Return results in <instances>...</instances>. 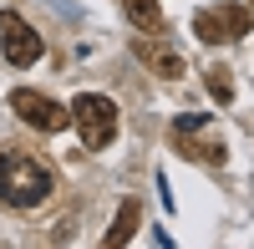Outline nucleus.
Masks as SVG:
<instances>
[{"mask_svg":"<svg viewBox=\"0 0 254 249\" xmlns=\"http://www.w3.org/2000/svg\"><path fill=\"white\" fill-rule=\"evenodd\" d=\"M0 51H5L10 66H36L46 46H41L36 26H31L20 10H0Z\"/></svg>","mask_w":254,"mask_h":249,"instance_id":"4","label":"nucleus"},{"mask_svg":"<svg viewBox=\"0 0 254 249\" xmlns=\"http://www.w3.org/2000/svg\"><path fill=\"white\" fill-rule=\"evenodd\" d=\"M249 5H254V0H249Z\"/></svg>","mask_w":254,"mask_h":249,"instance_id":"12","label":"nucleus"},{"mask_svg":"<svg viewBox=\"0 0 254 249\" xmlns=\"http://www.w3.org/2000/svg\"><path fill=\"white\" fill-rule=\"evenodd\" d=\"M193 36L203 41V46H224V41H229V26H224L219 10H193Z\"/></svg>","mask_w":254,"mask_h":249,"instance_id":"9","label":"nucleus"},{"mask_svg":"<svg viewBox=\"0 0 254 249\" xmlns=\"http://www.w3.org/2000/svg\"><path fill=\"white\" fill-rule=\"evenodd\" d=\"M51 188H56V178H51V168L41 158H31V153H15V148H5L0 153V203L5 209H41V203L51 198Z\"/></svg>","mask_w":254,"mask_h":249,"instance_id":"1","label":"nucleus"},{"mask_svg":"<svg viewBox=\"0 0 254 249\" xmlns=\"http://www.w3.org/2000/svg\"><path fill=\"white\" fill-rule=\"evenodd\" d=\"M203 81H208V92H214V102H234V71L229 66H208Z\"/></svg>","mask_w":254,"mask_h":249,"instance_id":"11","label":"nucleus"},{"mask_svg":"<svg viewBox=\"0 0 254 249\" xmlns=\"http://www.w3.org/2000/svg\"><path fill=\"white\" fill-rule=\"evenodd\" d=\"M10 112L26 122V127H36V132H61L71 122V107H61V102H51L46 92H31V87L10 92Z\"/></svg>","mask_w":254,"mask_h":249,"instance_id":"3","label":"nucleus"},{"mask_svg":"<svg viewBox=\"0 0 254 249\" xmlns=\"http://www.w3.org/2000/svg\"><path fill=\"white\" fill-rule=\"evenodd\" d=\"M219 15H224V26H229V41H244V36L254 31V15H249V5H224Z\"/></svg>","mask_w":254,"mask_h":249,"instance_id":"10","label":"nucleus"},{"mask_svg":"<svg viewBox=\"0 0 254 249\" xmlns=\"http://www.w3.org/2000/svg\"><path fill=\"white\" fill-rule=\"evenodd\" d=\"M208 127V122H203ZM198 127H173V148L188 158V163H208V168H219V163H229V148L219 137H193Z\"/></svg>","mask_w":254,"mask_h":249,"instance_id":"5","label":"nucleus"},{"mask_svg":"<svg viewBox=\"0 0 254 249\" xmlns=\"http://www.w3.org/2000/svg\"><path fill=\"white\" fill-rule=\"evenodd\" d=\"M122 10H127V20H132L142 36H158V31H163V10H158V0H122Z\"/></svg>","mask_w":254,"mask_h":249,"instance_id":"8","label":"nucleus"},{"mask_svg":"<svg viewBox=\"0 0 254 249\" xmlns=\"http://www.w3.org/2000/svg\"><path fill=\"white\" fill-rule=\"evenodd\" d=\"M137 224H142V203H137V198H122V209H117V219H112V229L102 234V244H107V249L127 244V239L137 234Z\"/></svg>","mask_w":254,"mask_h":249,"instance_id":"7","label":"nucleus"},{"mask_svg":"<svg viewBox=\"0 0 254 249\" xmlns=\"http://www.w3.org/2000/svg\"><path fill=\"white\" fill-rule=\"evenodd\" d=\"M71 122H76V132H81V148H87V153H102V148L117 137V102L102 97V92H81V97L71 102Z\"/></svg>","mask_w":254,"mask_h":249,"instance_id":"2","label":"nucleus"},{"mask_svg":"<svg viewBox=\"0 0 254 249\" xmlns=\"http://www.w3.org/2000/svg\"><path fill=\"white\" fill-rule=\"evenodd\" d=\"M137 61H142V66L147 71H153V76H163V81H178L183 71H188V61L173 51V46H163V41H137Z\"/></svg>","mask_w":254,"mask_h":249,"instance_id":"6","label":"nucleus"}]
</instances>
